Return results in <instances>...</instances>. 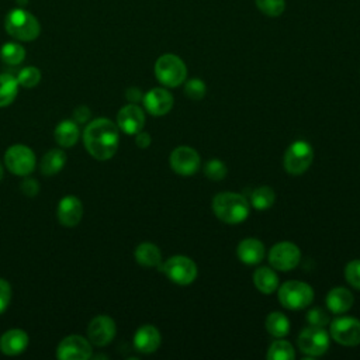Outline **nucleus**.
<instances>
[{
	"mask_svg": "<svg viewBox=\"0 0 360 360\" xmlns=\"http://www.w3.org/2000/svg\"><path fill=\"white\" fill-rule=\"evenodd\" d=\"M86 150L97 160L111 159L120 145V128L108 118L90 121L83 131Z\"/></svg>",
	"mask_w": 360,
	"mask_h": 360,
	"instance_id": "f257e3e1",
	"label": "nucleus"
},
{
	"mask_svg": "<svg viewBox=\"0 0 360 360\" xmlns=\"http://www.w3.org/2000/svg\"><path fill=\"white\" fill-rule=\"evenodd\" d=\"M212 211L215 217L229 225L243 222L249 215V202L242 194L225 191L212 198Z\"/></svg>",
	"mask_w": 360,
	"mask_h": 360,
	"instance_id": "f03ea898",
	"label": "nucleus"
},
{
	"mask_svg": "<svg viewBox=\"0 0 360 360\" xmlns=\"http://www.w3.org/2000/svg\"><path fill=\"white\" fill-rule=\"evenodd\" d=\"M4 28L10 37L22 42L37 39L41 32V25L37 17L24 8L8 11L4 18Z\"/></svg>",
	"mask_w": 360,
	"mask_h": 360,
	"instance_id": "7ed1b4c3",
	"label": "nucleus"
},
{
	"mask_svg": "<svg viewBox=\"0 0 360 360\" xmlns=\"http://www.w3.org/2000/svg\"><path fill=\"white\" fill-rule=\"evenodd\" d=\"M155 76L166 87H177L186 82V63L174 53H165L155 62Z\"/></svg>",
	"mask_w": 360,
	"mask_h": 360,
	"instance_id": "20e7f679",
	"label": "nucleus"
},
{
	"mask_svg": "<svg viewBox=\"0 0 360 360\" xmlns=\"http://www.w3.org/2000/svg\"><path fill=\"white\" fill-rule=\"evenodd\" d=\"M314 300V290L309 284L298 280L285 281L278 288V301L287 309H304Z\"/></svg>",
	"mask_w": 360,
	"mask_h": 360,
	"instance_id": "39448f33",
	"label": "nucleus"
},
{
	"mask_svg": "<svg viewBox=\"0 0 360 360\" xmlns=\"http://www.w3.org/2000/svg\"><path fill=\"white\" fill-rule=\"evenodd\" d=\"M160 270L166 274V277L179 284V285H188L197 277V264L187 256H172L169 257L162 266Z\"/></svg>",
	"mask_w": 360,
	"mask_h": 360,
	"instance_id": "423d86ee",
	"label": "nucleus"
},
{
	"mask_svg": "<svg viewBox=\"0 0 360 360\" xmlns=\"http://www.w3.org/2000/svg\"><path fill=\"white\" fill-rule=\"evenodd\" d=\"M314 159L312 146L305 141L292 142L284 153V170L290 174L298 176L308 170Z\"/></svg>",
	"mask_w": 360,
	"mask_h": 360,
	"instance_id": "0eeeda50",
	"label": "nucleus"
},
{
	"mask_svg": "<svg viewBox=\"0 0 360 360\" xmlns=\"http://www.w3.org/2000/svg\"><path fill=\"white\" fill-rule=\"evenodd\" d=\"M6 167L17 176H28L35 167V153L27 145H11L4 153Z\"/></svg>",
	"mask_w": 360,
	"mask_h": 360,
	"instance_id": "6e6552de",
	"label": "nucleus"
},
{
	"mask_svg": "<svg viewBox=\"0 0 360 360\" xmlns=\"http://www.w3.org/2000/svg\"><path fill=\"white\" fill-rule=\"evenodd\" d=\"M297 343L302 353L311 357L322 356L329 349V335L322 326L311 325L301 330Z\"/></svg>",
	"mask_w": 360,
	"mask_h": 360,
	"instance_id": "1a4fd4ad",
	"label": "nucleus"
},
{
	"mask_svg": "<svg viewBox=\"0 0 360 360\" xmlns=\"http://www.w3.org/2000/svg\"><path fill=\"white\" fill-rule=\"evenodd\" d=\"M301 260V250L292 242H278L269 252V262L273 269L288 271L298 266Z\"/></svg>",
	"mask_w": 360,
	"mask_h": 360,
	"instance_id": "9d476101",
	"label": "nucleus"
},
{
	"mask_svg": "<svg viewBox=\"0 0 360 360\" xmlns=\"http://www.w3.org/2000/svg\"><path fill=\"white\" fill-rule=\"evenodd\" d=\"M330 336L343 346L360 345V321L350 316L333 319L330 323Z\"/></svg>",
	"mask_w": 360,
	"mask_h": 360,
	"instance_id": "9b49d317",
	"label": "nucleus"
},
{
	"mask_svg": "<svg viewBox=\"0 0 360 360\" xmlns=\"http://www.w3.org/2000/svg\"><path fill=\"white\" fill-rule=\"evenodd\" d=\"M56 357L60 360H86L91 357V345L89 339L80 335H69L59 342Z\"/></svg>",
	"mask_w": 360,
	"mask_h": 360,
	"instance_id": "f8f14e48",
	"label": "nucleus"
},
{
	"mask_svg": "<svg viewBox=\"0 0 360 360\" xmlns=\"http://www.w3.org/2000/svg\"><path fill=\"white\" fill-rule=\"evenodd\" d=\"M170 167L174 173L180 176H191L200 169V155L195 149L191 146H177L172 153H170Z\"/></svg>",
	"mask_w": 360,
	"mask_h": 360,
	"instance_id": "ddd939ff",
	"label": "nucleus"
},
{
	"mask_svg": "<svg viewBox=\"0 0 360 360\" xmlns=\"http://www.w3.org/2000/svg\"><path fill=\"white\" fill-rule=\"evenodd\" d=\"M117 328L115 322L108 315H97L93 318L87 326V339L94 346H105L115 336Z\"/></svg>",
	"mask_w": 360,
	"mask_h": 360,
	"instance_id": "4468645a",
	"label": "nucleus"
},
{
	"mask_svg": "<svg viewBox=\"0 0 360 360\" xmlns=\"http://www.w3.org/2000/svg\"><path fill=\"white\" fill-rule=\"evenodd\" d=\"M117 125L127 135H135L142 131L145 125V114L136 104L124 105L117 114Z\"/></svg>",
	"mask_w": 360,
	"mask_h": 360,
	"instance_id": "2eb2a0df",
	"label": "nucleus"
},
{
	"mask_svg": "<svg viewBox=\"0 0 360 360\" xmlns=\"http://www.w3.org/2000/svg\"><path fill=\"white\" fill-rule=\"evenodd\" d=\"M143 105L146 111L155 117H160L167 114L173 107V96L170 91L162 87H155L149 90L143 98Z\"/></svg>",
	"mask_w": 360,
	"mask_h": 360,
	"instance_id": "dca6fc26",
	"label": "nucleus"
},
{
	"mask_svg": "<svg viewBox=\"0 0 360 360\" xmlns=\"http://www.w3.org/2000/svg\"><path fill=\"white\" fill-rule=\"evenodd\" d=\"M56 217L63 226H76L83 217L82 201L75 195H65L58 204Z\"/></svg>",
	"mask_w": 360,
	"mask_h": 360,
	"instance_id": "f3484780",
	"label": "nucleus"
},
{
	"mask_svg": "<svg viewBox=\"0 0 360 360\" xmlns=\"http://www.w3.org/2000/svg\"><path fill=\"white\" fill-rule=\"evenodd\" d=\"M160 333L153 325H142L134 335V347L145 354L153 353L160 346Z\"/></svg>",
	"mask_w": 360,
	"mask_h": 360,
	"instance_id": "a211bd4d",
	"label": "nucleus"
},
{
	"mask_svg": "<svg viewBox=\"0 0 360 360\" xmlns=\"http://www.w3.org/2000/svg\"><path fill=\"white\" fill-rule=\"evenodd\" d=\"M28 346V335L22 329H10L0 338V350L7 356H17Z\"/></svg>",
	"mask_w": 360,
	"mask_h": 360,
	"instance_id": "6ab92c4d",
	"label": "nucleus"
},
{
	"mask_svg": "<svg viewBox=\"0 0 360 360\" xmlns=\"http://www.w3.org/2000/svg\"><path fill=\"white\" fill-rule=\"evenodd\" d=\"M264 245L256 238H246L239 242L236 255L245 264H257L264 259Z\"/></svg>",
	"mask_w": 360,
	"mask_h": 360,
	"instance_id": "aec40b11",
	"label": "nucleus"
},
{
	"mask_svg": "<svg viewBox=\"0 0 360 360\" xmlns=\"http://www.w3.org/2000/svg\"><path fill=\"white\" fill-rule=\"evenodd\" d=\"M354 304V295L345 287H335L326 295V307L333 314H343Z\"/></svg>",
	"mask_w": 360,
	"mask_h": 360,
	"instance_id": "412c9836",
	"label": "nucleus"
},
{
	"mask_svg": "<svg viewBox=\"0 0 360 360\" xmlns=\"http://www.w3.org/2000/svg\"><path fill=\"white\" fill-rule=\"evenodd\" d=\"M53 135L59 146L72 148L79 141V136H80L79 124L73 120H63L56 125Z\"/></svg>",
	"mask_w": 360,
	"mask_h": 360,
	"instance_id": "4be33fe9",
	"label": "nucleus"
},
{
	"mask_svg": "<svg viewBox=\"0 0 360 360\" xmlns=\"http://www.w3.org/2000/svg\"><path fill=\"white\" fill-rule=\"evenodd\" d=\"M135 260L145 267H156L162 263V253L155 243L143 242L135 249Z\"/></svg>",
	"mask_w": 360,
	"mask_h": 360,
	"instance_id": "5701e85b",
	"label": "nucleus"
},
{
	"mask_svg": "<svg viewBox=\"0 0 360 360\" xmlns=\"http://www.w3.org/2000/svg\"><path fill=\"white\" fill-rule=\"evenodd\" d=\"M253 283L260 292L271 294L278 287V276L270 267H259L253 273Z\"/></svg>",
	"mask_w": 360,
	"mask_h": 360,
	"instance_id": "b1692460",
	"label": "nucleus"
},
{
	"mask_svg": "<svg viewBox=\"0 0 360 360\" xmlns=\"http://www.w3.org/2000/svg\"><path fill=\"white\" fill-rule=\"evenodd\" d=\"M66 163V155L62 149H51L48 150L41 160V173L46 176H52L59 173Z\"/></svg>",
	"mask_w": 360,
	"mask_h": 360,
	"instance_id": "393cba45",
	"label": "nucleus"
},
{
	"mask_svg": "<svg viewBox=\"0 0 360 360\" xmlns=\"http://www.w3.org/2000/svg\"><path fill=\"white\" fill-rule=\"evenodd\" d=\"M267 332L274 338H284L290 332V321L283 312H270L264 321Z\"/></svg>",
	"mask_w": 360,
	"mask_h": 360,
	"instance_id": "a878e982",
	"label": "nucleus"
},
{
	"mask_svg": "<svg viewBox=\"0 0 360 360\" xmlns=\"http://www.w3.org/2000/svg\"><path fill=\"white\" fill-rule=\"evenodd\" d=\"M17 77L8 73L0 75V107L10 105L18 93Z\"/></svg>",
	"mask_w": 360,
	"mask_h": 360,
	"instance_id": "bb28decb",
	"label": "nucleus"
},
{
	"mask_svg": "<svg viewBox=\"0 0 360 360\" xmlns=\"http://www.w3.org/2000/svg\"><path fill=\"white\" fill-rule=\"evenodd\" d=\"M276 201V193L271 187L269 186H262L253 190L250 195V204L256 210H267L270 208Z\"/></svg>",
	"mask_w": 360,
	"mask_h": 360,
	"instance_id": "cd10ccee",
	"label": "nucleus"
},
{
	"mask_svg": "<svg viewBox=\"0 0 360 360\" xmlns=\"http://www.w3.org/2000/svg\"><path fill=\"white\" fill-rule=\"evenodd\" d=\"M0 58L7 65H20L25 58V49L18 42H6L0 48Z\"/></svg>",
	"mask_w": 360,
	"mask_h": 360,
	"instance_id": "c85d7f7f",
	"label": "nucleus"
},
{
	"mask_svg": "<svg viewBox=\"0 0 360 360\" xmlns=\"http://www.w3.org/2000/svg\"><path fill=\"white\" fill-rule=\"evenodd\" d=\"M295 352L294 347L291 346L290 342L278 339L274 340L267 352V359L269 360H294Z\"/></svg>",
	"mask_w": 360,
	"mask_h": 360,
	"instance_id": "c756f323",
	"label": "nucleus"
},
{
	"mask_svg": "<svg viewBox=\"0 0 360 360\" xmlns=\"http://www.w3.org/2000/svg\"><path fill=\"white\" fill-rule=\"evenodd\" d=\"M39 80H41V72L35 66H27V68L21 69L17 76L18 84L25 89L35 87L39 83Z\"/></svg>",
	"mask_w": 360,
	"mask_h": 360,
	"instance_id": "7c9ffc66",
	"label": "nucleus"
},
{
	"mask_svg": "<svg viewBox=\"0 0 360 360\" xmlns=\"http://www.w3.org/2000/svg\"><path fill=\"white\" fill-rule=\"evenodd\" d=\"M255 3L267 17H278L285 10V0H255Z\"/></svg>",
	"mask_w": 360,
	"mask_h": 360,
	"instance_id": "2f4dec72",
	"label": "nucleus"
},
{
	"mask_svg": "<svg viewBox=\"0 0 360 360\" xmlns=\"http://www.w3.org/2000/svg\"><path fill=\"white\" fill-rule=\"evenodd\" d=\"M207 93V86L205 83L201 80V79H190L186 82V86H184V94L193 100V101H197V100H201Z\"/></svg>",
	"mask_w": 360,
	"mask_h": 360,
	"instance_id": "473e14b6",
	"label": "nucleus"
},
{
	"mask_svg": "<svg viewBox=\"0 0 360 360\" xmlns=\"http://www.w3.org/2000/svg\"><path fill=\"white\" fill-rule=\"evenodd\" d=\"M204 174L214 181H219L226 176V166L224 162L212 159L204 166Z\"/></svg>",
	"mask_w": 360,
	"mask_h": 360,
	"instance_id": "72a5a7b5",
	"label": "nucleus"
},
{
	"mask_svg": "<svg viewBox=\"0 0 360 360\" xmlns=\"http://www.w3.org/2000/svg\"><path fill=\"white\" fill-rule=\"evenodd\" d=\"M345 277L352 287L360 290V259L347 263L345 269Z\"/></svg>",
	"mask_w": 360,
	"mask_h": 360,
	"instance_id": "f704fd0d",
	"label": "nucleus"
},
{
	"mask_svg": "<svg viewBox=\"0 0 360 360\" xmlns=\"http://www.w3.org/2000/svg\"><path fill=\"white\" fill-rule=\"evenodd\" d=\"M307 321L309 322V325H314V326H326L329 323V314L323 309V308H319V307H315V308H311L307 314Z\"/></svg>",
	"mask_w": 360,
	"mask_h": 360,
	"instance_id": "c9c22d12",
	"label": "nucleus"
},
{
	"mask_svg": "<svg viewBox=\"0 0 360 360\" xmlns=\"http://www.w3.org/2000/svg\"><path fill=\"white\" fill-rule=\"evenodd\" d=\"M11 300V285L7 280L0 278V314H3Z\"/></svg>",
	"mask_w": 360,
	"mask_h": 360,
	"instance_id": "e433bc0d",
	"label": "nucleus"
},
{
	"mask_svg": "<svg viewBox=\"0 0 360 360\" xmlns=\"http://www.w3.org/2000/svg\"><path fill=\"white\" fill-rule=\"evenodd\" d=\"M20 188L21 191L28 195V197H34L39 193V183L35 180V179H31V177H27L21 181L20 184Z\"/></svg>",
	"mask_w": 360,
	"mask_h": 360,
	"instance_id": "4c0bfd02",
	"label": "nucleus"
},
{
	"mask_svg": "<svg viewBox=\"0 0 360 360\" xmlns=\"http://www.w3.org/2000/svg\"><path fill=\"white\" fill-rule=\"evenodd\" d=\"M90 114L91 112L86 105H80L73 112V121H76L77 124H86L90 118Z\"/></svg>",
	"mask_w": 360,
	"mask_h": 360,
	"instance_id": "58836bf2",
	"label": "nucleus"
},
{
	"mask_svg": "<svg viewBox=\"0 0 360 360\" xmlns=\"http://www.w3.org/2000/svg\"><path fill=\"white\" fill-rule=\"evenodd\" d=\"M125 97L129 103L132 104H136L138 101H141L143 98V94L141 91V89L138 87H129L127 91H125Z\"/></svg>",
	"mask_w": 360,
	"mask_h": 360,
	"instance_id": "ea45409f",
	"label": "nucleus"
},
{
	"mask_svg": "<svg viewBox=\"0 0 360 360\" xmlns=\"http://www.w3.org/2000/svg\"><path fill=\"white\" fill-rule=\"evenodd\" d=\"M135 135H136V136H135V143H136L139 148L145 149V148H148V146L150 145L152 138H150V135H149L148 132L139 131V132H138V134H135Z\"/></svg>",
	"mask_w": 360,
	"mask_h": 360,
	"instance_id": "a19ab883",
	"label": "nucleus"
},
{
	"mask_svg": "<svg viewBox=\"0 0 360 360\" xmlns=\"http://www.w3.org/2000/svg\"><path fill=\"white\" fill-rule=\"evenodd\" d=\"M3 179V165L0 163V180Z\"/></svg>",
	"mask_w": 360,
	"mask_h": 360,
	"instance_id": "79ce46f5",
	"label": "nucleus"
}]
</instances>
